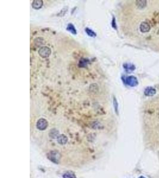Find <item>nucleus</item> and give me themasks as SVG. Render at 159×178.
Masks as SVG:
<instances>
[{"label":"nucleus","instance_id":"f257e3e1","mask_svg":"<svg viewBox=\"0 0 159 178\" xmlns=\"http://www.w3.org/2000/svg\"><path fill=\"white\" fill-rule=\"evenodd\" d=\"M38 54H39L40 57L45 58L50 57L51 54V50L48 47L43 46L38 50Z\"/></svg>","mask_w":159,"mask_h":178},{"label":"nucleus","instance_id":"f03ea898","mask_svg":"<svg viewBox=\"0 0 159 178\" xmlns=\"http://www.w3.org/2000/svg\"><path fill=\"white\" fill-rule=\"evenodd\" d=\"M48 123L44 118H41L38 120L36 123V127L40 131H44L48 127Z\"/></svg>","mask_w":159,"mask_h":178},{"label":"nucleus","instance_id":"7ed1b4c3","mask_svg":"<svg viewBox=\"0 0 159 178\" xmlns=\"http://www.w3.org/2000/svg\"><path fill=\"white\" fill-rule=\"evenodd\" d=\"M48 157L52 162L58 163L60 159V155L58 152L53 151H51L50 153H48Z\"/></svg>","mask_w":159,"mask_h":178},{"label":"nucleus","instance_id":"20e7f679","mask_svg":"<svg viewBox=\"0 0 159 178\" xmlns=\"http://www.w3.org/2000/svg\"><path fill=\"white\" fill-rule=\"evenodd\" d=\"M126 84L131 87H135L138 84V80L134 76H129L126 79Z\"/></svg>","mask_w":159,"mask_h":178},{"label":"nucleus","instance_id":"39448f33","mask_svg":"<svg viewBox=\"0 0 159 178\" xmlns=\"http://www.w3.org/2000/svg\"><path fill=\"white\" fill-rule=\"evenodd\" d=\"M32 7L34 9L38 10L40 9L43 5V1L42 0H34L32 3Z\"/></svg>","mask_w":159,"mask_h":178},{"label":"nucleus","instance_id":"423d86ee","mask_svg":"<svg viewBox=\"0 0 159 178\" xmlns=\"http://www.w3.org/2000/svg\"><path fill=\"white\" fill-rule=\"evenodd\" d=\"M57 141L60 144L65 145L67 142V137L64 134L60 135L57 137Z\"/></svg>","mask_w":159,"mask_h":178},{"label":"nucleus","instance_id":"0eeeda50","mask_svg":"<svg viewBox=\"0 0 159 178\" xmlns=\"http://www.w3.org/2000/svg\"><path fill=\"white\" fill-rule=\"evenodd\" d=\"M66 30L68 32H70L72 34H74V35H76L77 34V31H76V29H75V27L74 26V25L72 23H69L67 26Z\"/></svg>","mask_w":159,"mask_h":178},{"label":"nucleus","instance_id":"6e6552de","mask_svg":"<svg viewBox=\"0 0 159 178\" xmlns=\"http://www.w3.org/2000/svg\"><path fill=\"white\" fill-rule=\"evenodd\" d=\"M45 42L44 39L42 37H36L35 39L34 40V44L36 45V46H42V45H44Z\"/></svg>","mask_w":159,"mask_h":178},{"label":"nucleus","instance_id":"1a4fd4ad","mask_svg":"<svg viewBox=\"0 0 159 178\" xmlns=\"http://www.w3.org/2000/svg\"><path fill=\"white\" fill-rule=\"evenodd\" d=\"M49 135H50V137L52 138H57V137L60 135L59 132H58L56 129H52V130L50 131V133H49Z\"/></svg>","mask_w":159,"mask_h":178},{"label":"nucleus","instance_id":"9d476101","mask_svg":"<svg viewBox=\"0 0 159 178\" xmlns=\"http://www.w3.org/2000/svg\"><path fill=\"white\" fill-rule=\"evenodd\" d=\"M85 32L87 33L88 35L89 36H90V37H96L97 36V34L96 33H95L92 30L90 29L89 28H86L85 29Z\"/></svg>","mask_w":159,"mask_h":178},{"label":"nucleus","instance_id":"9b49d317","mask_svg":"<svg viewBox=\"0 0 159 178\" xmlns=\"http://www.w3.org/2000/svg\"><path fill=\"white\" fill-rule=\"evenodd\" d=\"M155 92H156V90L150 87L146 89L145 91V94L146 96H153L155 93Z\"/></svg>","mask_w":159,"mask_h":178},{"label":"nucleus","instance_id":"f8f14e48","mask_svg":"<svg viewBox=\"0 0 159 178\" xmlns=\"http://www.w3.org/2000/svg\"><path fill=\"white\" fill-rule=\"evenodd\" d=\"M89 60L88 59H82L80 60L79 66L80 67H86L88 63Z\"/></svg>","mask_w":159,"mask_h":178},{"label":"nucleus","instance_id":"ddd939ff","mask_svg":"<svg viewBox=\"0 0 159 178\" xmlns=\"http://www.w3.org/2000/svg\"><path fill=\"white\" fill-rule=\"evenodd\" d=\"M64 178H76L74 173H73L71 172H68L64 174L63 175Z\"/></svg>","mask_w":159,"mask_h":178},{"label":"nucleus","instance_id":"4468645a","mask_svg":"<svg viewBox=\"0 0 159 178\" xmlns=\"http://www.w3.org/2000/svg\"><path fill=\"white\" fill-rule=\"evenodd\" d=\"M123 67L125 68L126 70H134L135 67L132 64H125L123 65Z\"/></svg>","mask_w":159,"mask_h":178},{"label":"nucleus","instance_id":"2eb2a0df","mask_svg":"<svg viewBox=\"0 0 159 178\" xmlns=\"http://www.w3.org/2000/svg\"><path fill=\"white\" fill-rule=\"evenodd\" d=\"M113 105H114V108L115 109V111H116V113L118 112V101H117V100L116 99V97H113Z\"/></svg>","mask_w":159,"mask_h":178},{"label":"nucleus","instance_id":"dca6fc26","mask_svg":"<svg viewBox=\"0 0 159 178\" xmlns=\"http://www.w3.org/2000/svg\"><path fill=\"white\" fill-rule=\"evenodd\" d=\"M111 25H112V27L113 28L115 29H117V26H116V19H115L114 17H113Z\"/></svg>","mask_w":159,"mask_h":178},{"label":"nucleus","instance_id":"f3484780","mask_svg":"<svg viewBox=\"0 0 159 178\" xmlns=\"http://www.w3.org/2000/svg\"><path fill=\"white\" fill-rule=\"evenodd\" d=\"M139 178H145V177H144V176H141V177H140Z\"/></svg>","mask_w":159,"mask_h":178}]
</instances>
